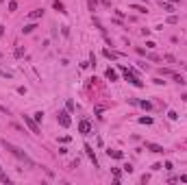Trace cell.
<instances>
[{
  "label": "cell",
  "instance_id": "1",
  "mask_svg": "<svg viewBox=\"0 0 187 185\" xmlns=\"http://www.w3.org/2000/svg\"><path fill=\"white\" fill-rule=\"evenodd\" d=\"M2 146H5V150H9V153H11V155L15 157V159H20V161H24V163H29V165H35L31 157L26 155V153L22 150V148H17L15 144H11V142H7V140H5V142H2Z\"/></svg>",
  "mask_w": 187,
  "mask_h": 185
},
{
  "label": "cell",
  "instance_id": "2",
  "mask_svg": "<svg viewBox=\"0 0 187 185\" xmlns=\"http://www.w3.org/2000/svg\"><path fill=\"white\" fill-rule=\"evenodd\" d=\"M22 120H24V124L31 128V133L39 135V124H37V120H35V118H31V116H22Z\"/></svg>",
  "mask_w": 187,
  "mask_h": 185
},
{
  "label": "cell",
  "instance_id": "3",
  "mask_svg": "<svg viewBox=\"0 0 187 185\" xmlns=\"http://www.w3.org/2000/svg\"><path fill=\"white\" fill-rule=\"evenodd\" d=\"M57 120H59V124H61V126H70V113H68V111H59Z\"/></svg>",
  "mask_w": 187,
  "mask_h": 185
},
{
  "label": "cell",
  "instance_id": "4",
  "mask_svg": "<svg viewBox=\"0 0 187 185\" xmlns=\"http://www.w3.org/2000/svg\"><path fill=\"white\" fill-rule=\"evenodd\" d=\"M78 131H81L83 135H89V131H91V126H89V122H87V120H83V122L78 124Z\"/></svg>",
  "mask_w": 187,
  "mask_h": 185
},
{
  "label": "cell",
  "instance_id": "5",
  "mask_svg": "<svg viewBox=\"0 0 187 185\" xmlns=\"http://www.w3.org/2000/svg\"><path fill=\"white\" fill-rule=\"evenodd\" d=\"M85 150H87V155H89V159L94 161V165H96V168H98V161H96V155H94V148H91V146L87 144V146H85Z\"/></svg>",
  "mask_w": 187,
  "mask_h": 185
},
{
  "label": "cell",
  "instance_id": "6",
  "mask_svg": "<svg viewBox=\"0 0 187 185\" xmlns=\"http://www.w3.org/2000/svg\"><path fill=\"white\" fill-rule=\"evenodd\" d=\"M146 148L152 153H163V146H159V144H146Z\"/></svg>",
  "mask_w": 187,
  "mask_h": 185
},
{
  "label": "cell",
  "instance_id": "7",
  "mask_svg": "<svg viewBox=\"0 0 187 185\" xmlns=\"http://www.w3.org/2000/svg\"><path fill=\"white\" fill-rule=\"evenodd\" d=\"M0 183H7V185L11 183V179H9V177H7V172L2 170V165H0Z\"/></svg>",
  "mask_w": 187,
  "mask_h": 185
},
{
  "label": "cell",
  "instance_id": "8",
  "mask_svg": "<svg viewBox=\"0 0 187 185\" xmlns=\"http://www.w3.org/2000/svg\"><path fill=\"white\" fill-rule=\"evenodd\" d=\"M107 155H109V157H113V159H122V153H120V150H111V148H109Z\"/></svg>",
  "mask_w": 187,
  "mask_h": 185
},
{
  "label": "cell",
  "instance_id": "9",
  "mask_svg": "<svg viewBox=\"0 0 187 185\" xmlns=\"http://www.w3.org/2000/svg\"><path fill=\"white\" fill-rule=\"evenodd\" d=\"M105 57H107V59H118V57H120V52H113V50H105Z\"/></svg>",
  "mask_w": 187,
  "mask_h": 185
},
{
  "label": "cell",
  "instance_id": "10",
  "mask_svg": "<svg viewBox=\"0 0 187 185\" xmlns=\"http://www.w3.org/2000/svg\"><path fill=\"white\" fill-rule=\"evenodd\" d=\"M107 79H109V81H118V74H115V70H111V68H109V70H107Z\"/></svg>",
  "mask_w": 187,
  "mask_h": 185
},
{
  "label": "cell",
  "instance_id": "11",
  "mask_svg": "<svg viewBox=\"0 0 187 185\" xmlns=\"http://www.w3.org/2000/svg\"><path fill=\"white\" fill-rule=\"evenodd\" d=\"M52 5H54V9H57V11H59V13H65V7H63V5L59 2V0H54V2H52Z\"/></svg>",
  "mask_w": 187,
  "mask_h": 185
},
{
  "label": "cell",
  "instance_id": "12",
  "mask_svg": "<svg viewBox=\"0 0 187 185\" xmlns=\"http://www.w3.org/2000/svg\"><path fill=\"white\" fill-rule=\"evenodd\" d=\"M35 29H37V26H35V24H26V26H24V29H22V33H33Z\"/></svg>",
  "mask_w": 187,
  "mask_h": 185
},
{
  "label": "cell",
  "instance_id": "13",
  "mask_svg": "<svg viewBox=\"0 0 187 185\" xmlns=\"http://www.w3.org/2000/svg\"><path fill=\"white\" fill-rule=\"evenodd\" d=\"M41 9H35V11H31V17H33V20H37V17H41Z\"/></svg>",
  "mask_w": 187,
  "mask_h": 185
},
{
  "label": "cell",
  "instance_id": "14",
  "mask_svg": "<svg viewBox=\"0 0 187 185\" xmlns=\"http://www.w3.org/2000/svg\"><path fill=\"white\" fill-rule=\"evenodd\" d=\"M161 7H163V11H174V7L170 2H163V0H161Z\"/></svg>",
  "mask_w": 187,
  "mask_h": 185
},
{
  "label": "cell",
  "instance_id": "15",
  "mask_svg": "<svg viewBox=\"0 0 187 185\" xmlns=\"http://www.w3.org/2000/svg\"><path fill=\"white\" fill-rule=\"evenodd\" d=\"M139 122L142 124H152V118H139Z\"/></svg>",
  "mask_w": 187,
  "mask_h": 185
},
{
  "label": "cell",
  "instance_id": "16",
  "mask_svg": "<svg viewBox=\"0 0 187 185\" xmlns=\"http://www.w3.org/2000/svg\"><path fill=\"white\" fill-rule=\"evenodd\" d=\"M15 9H17V2H15V0H11V2H9V11H15Z\"/></svg>",
  "mask_w": 187,
  "mask_h": 185
},
{
  "label": "cell",
  "instance_id": "17",
  "mask_svg": "<svg viewBox=\"0 0 187 185\" xmlns=\"http://www.w3.org/2000/svg\"><path fill=\"white\" fill-rule=\"evenodd\" d=\"M133 9H135V11H139V13H146V7H139V5H133Z\"/></svg>",
  "mask_w": 187,
  "mask_h": 185
},
{
  "label": "cell",
  "instance_id": "18",
  "mask_svg": "<svg viewBox=\"0 0 187 185\" xmlns=\"http://www.w3.org/2000/svg\"><path fill=\"white\" fill-rule=\"evenodd\" d=\"M174 81H176V83H181V85L185 83V79H183V76H179V74H174Z\"/></svg>",
  "mask_w": 187,
  "mask_h": 185
},
{
  "label": "cell",
  "instance_id": "19",
  "mask_svg": "<svg viewBox=\"0 0 187 185\" xmlns=\"http://www.w3.org/2000/svg\"><path fill=\"white\" fill-rule=\"evenodd\" d=\"M41 118H44V113H41V111H37V113H35V120H37V122H41Z\"/></svg>",
  "mask_w": 187,
  "mask_h": 185
},
{
  "label": "cell",
  "instance_id": "20",
  "mask_svg": "<svg viewBox=\"0 0 187 185\" xmlns=\"http://www.w3.org/2000/svg\"><path fill=\"white\" fill-rule=\"evenodd\" d=\"M139 105H142V107H144V109H150V107H152V105H150V103H146V100H142V103H139Z\"/></svg>",
  "mask_w": 187,
  "mask_h": 185
},
{
  "label": "cell",
  "instance_id": "21",
  "mask_svg": "<svg viewBox=\"0 0 187 185\" xmlns=\"http://www.w3.org/2000/svg\"><path fill=\"white\" fill-rule=\"evenodd\" d=\"M181 181H183V183H187V174H183V177H181Z\"/></svg>",
  "mask_w": 187,
  "mask_h": 185
},
{
  "label": "cell",
  "instance_id": "22",
  "mask_svg": "<svg viewBox=\"0 0 187 185\" xmlns=\"http://www.w3.org/2000/svg\"><path fill=\"white\" fill-rule=\"evenodd\" d=\"M167 2H179V0H167Z\"/></svg>",
  "mask_w": 187,
  "mask_h": 185
},
{
  "label": "cell",
  "instance_id": "23",
  "mask_svg": "<svg viewBox=\"0 0 187 185\" xmlns=\"http://www.w3.org/2000/svg\"><path fill=\"white\" fill-rule=\"evenodd\" d=\"M183 100H187V94H185V96H183Z\"/></svg>",
  "mask_w": 187,
  "mask_h": 185
}]
</instances>
